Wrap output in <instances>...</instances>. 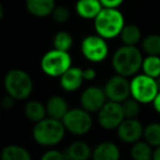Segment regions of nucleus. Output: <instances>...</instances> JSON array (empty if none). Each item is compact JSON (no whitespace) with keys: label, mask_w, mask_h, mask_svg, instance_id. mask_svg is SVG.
<instances>
[{"label":"nucleus","mask_w":160,"mask_h":160,"mask_svg":"<svg viewBox=\"0 0 160 160\" xmlns=\"http://www.w3.org/2000/svg\"><path fill=\"white\" fill-rule=\"evenodd\" d=\"M142 53L137 46L123 45L114 52L112 56V67L118 75L123 77H134L142 69Z\"/></svg>","instance_id":"obj_1"},{"label":"nucleus","mask_w":160,"mask_h":160,"mask_svg":"<svg viewBox=\"0 0 160 160\" xmlns=\"http://www.w3.org/2000/svg\"><path fill=\"white\" fill-rule=\"evenodd\" d=\"M66 128L60 120L45 118L35 123L32 136L38 145L43 147H53L58 145L65 137Z\"/></svg>","instance_id":"obj_2"},{"label":"nucleus","mask_w":160,"mask_h":160,"mask_svg":"<svg viewBox=\"0 0 160 160\" xmlns=\"http://www.w3.org/2000/svg\"><path fill=\"white\" fill-rule=\"evenodd\" d=\"M93 21L97 34L105 40H112L120 36L125 25L123 13L114 8H103Z\"/></svg>","instance_id":"obj_3"},{"label":"nucleus","mask_w":160,"mask_h":160,"mask_svg":"<svg viewBox=\"0 0 160 160\" xmlns=\"http://www.w3.org/2000/svg\"><path fill=\"white\" fill-rule=\"evenodd\" d=\"M3 88L7 94L17 101L25 100L33 91V80L27 71L22 69H11L5 75Z\"/></svg>","instance_id":"obj_4"},{"label":"nucleus","mask_w":160,"mask_h":160,"mask_svg":"<svg viewBox=\"0 0 160 160\" xmlns=\"http://www.w3.org/2000/svg\"><path fill=\"white\" fill-rule=\"evenodd\" d=\"M72 65V59L69 52L53 48L46 52L41 59V69L46 76L59 78Z\"/></svg>","instance_id":"obj_5"},{"label":"nucleus","mask_w":160,"mask_h":160,"mask_svg":"<svg viewBox=\"0 0 160 160\" xmlns=\"http://www.w3.org/2000/svg\"><path fill=\"white\" fill-rule=\"evenodd\" d=\"M131 83V97L135 99L140 104H149L152 103L156 96L159 92L155 78H151L145 73L135 75Z\"/></svg>","instance_id":"obj_6"},{"label":"nucleus","mask_w":160,"mask_h":160,"mask_svg":"<svg viewBox=\"0 0 160 160\" xmlns=\"http://www.w3.org/2000/svg\"><path fill=\"white\" fill-rule=\"evenodd\" d=\"M66 132H69L72 135L82 136L89 133L93 125V118L91 113L86 111L82 108L69 109L66 115L62 120Z\"/></svg>","instance_id":"obj_7"},{"label":"nucleus","mask_w":160,"mask_h":160,"mask_svg":"<svg viewBox=\"0 0 160 160\" xmlns=\"http://www.w3.org/2000/svg\"><path fill=\"white\" fill-rule=\"evenodd\" d=\"M81 54L91 62H101L109 55V45L107 40L98 34L86 36L81 42Z\"/></svg>","instance_id":"obj_8"},{"label":"nucleus","mask_w":160,"mask_h":160,"mask_svg":"<svg viewBox=\"0 0 160 160\" xmlns=\"http://www.w3.org/2000/svg\"><path fill=\"white\" fill-rule=\"evenodd\" d=\"M98 123L103 129H116L125 120L122 104L113 101H107L98 112Z\"/></svg>","instance_id":"obj_9"},{"label":"nucleus","mask_w":160,"mask_h":160,"mask_svg":"<svg viewBox=\"0 0 160 160\" xmlns=\"http://www.w3.org/2000/svg\"><path fill=\"white\" fill-rule=\"evenodd\" d=\"M103 90L108 101L122 103L131 97V83L128 79L118 73L107 80Z\"/></svg>","instance_id":"obj_10"},{"label":"nucleus","mask_w":160,"mask_h":160,"mask_svg":"<svg viewBox=\"0 0 160 160\" xmlns=\"http://www.w3.org/2000/svg\"><path fill=\"white\" fill-rule=\"evenodd\" d=\"M108 101L105 92L98 86H90L86 88L80 96V105L89 113H98L99 110Z\"/></svg>","instance_id":"obj_11"},{"label":"nucleus","mask_w":160,"mask_h":160,"mask_svg":"<svg viewBox=\"0 0 160 160\" xmlns=\"http://www.w3.org/2000/svg\"><path fill=\"white\" fill-rule=\"evenodd\" d=\"M118 137L125 144H134L142 138L144 126L137 118H125L116 128Z\"/></svg>","instance_id":"obj_12"},{"label":"nucleus","mask_w":160,"mask_h":160,"mask_svg":"<svg viewBox=\"0 0 160 160\" xmlns=\"http://www.w3.org/2000/svg\"><path fill=\"white\" fill-rule=\"evenodd\" d=\"M85 78H83V69L79 67H72L65 71L59 77V85L62 90L67 92L77 91L82 86Z\"/></svg>","instance_id":"obj_13"},{"label":"nucleus","mask_w":160,"mask_h":160,"mask_svg":"<svg viewBox=\"0 0 160 160\" xmlns=\"http://www.w3.org/2000/svg\"><path fill=\"white\" fill-rule=\"evenodd\" d=\"M92 160H120L121 150L113 142H102L92 149Z\"/></svg>","instance_id":"obj_14"},{"label":"nucleus","mask_w":160,"mask_h":160,"mask_svg":"<svg viewBox=\"0 0 160 160\" xmlns=\"http://www.w3.org/2000/svg\"><path fill=\"white\" fill-rule=\"evenodd\" d=\"M103 9L100 0H78L76 2V13L85 20H94Z\"/></svg>","instance_id":"obj_15"},{"label":"nucleus","mask_w":160,"mask_h":160,"mask_svg":"<svg viewBox=\"0 0 160 160\" xmlns=\"http://www.w3.org/2000/svg\"><path fill=\"white\" fill-rule=\"evenodd\" d=\"M55 7V0H25L28 12L36 18L49 17Z\"/></svg>","instance_id":"obj_16"},{"label":"nucleus","mask_w":160,"mask_h":160,"mask_svg":"<svg viewBox=\"0 0 160 160\" xmlns=\"http://www.w3.org/2000/svg\"><path fill=\"white\" fill-rule=\"evenodd\" d=\"M64 156L66 160H89L92 157V149L87 142L76 140L67 147Z\"/></svg>","instance_id":"obj_17"},{"label":"nucleus","mask_w":160,"mask_h":160,"mask_svg":"<svg viewBox=\"0 0 160 160\" xmlns=\"http://www.w3.org/2000/svg\"><path fill=\"white\" fill-rule=\"evenodd\" d=\"M46 107L47 116L52 118H56V120H62L66 113L69 111L68 103H67L66 99L62 96H53L47 100L45 103Z\"/></svg>","instance_id":"obj_18"},{"label":"nucleus","mask_w":160,"mask_h":160,"mask_svg":"<svg viewBox=\"0 0 160 160\" xmlns=\"http://www.w3.org/2000/svg\"><path fill=\"white\" fill-rule=\"evenodd\" d=\"M25 118L33 123H38L44 120L47 116L46 107L44 103L38 100H30L25 103L24 107Z\"/></svg>","instance_id":"obj_19"},{"label":"nucleus","mask_w":160,"mask_h":160,"mask_svg":"<svg viewBox=\"0 0 160 160\" xmlns=\"http://www.w3.org/2000/svg\"><path fill=\"white\" fill-rule=\"evenodd\" d=\"M1 160H32V156L28 149L20 145H8L0 152Z\"/></svg>","instance_id":"obj_20"},{"label":"nucleus","mask_w":160,"mask_h":160,"mask_svg":"<svg viewBox=\"0 0 160 160\" xmlns=\"http://www.w3.org/2000/svg\"><path fill=\"white\" fill-rule=\"evenodd\" d=\"M152 147L145 140H138L132 144L129 150V155L133 160H152Z\"/></svg>","instance_id":"obj_21"},{"label":"nucleus","mask_w":160,"mask_h":160,"mask_svg":"<svg viewBox=\"0 0 160 160\" xmlns=\"http://www.w3.org/2000/svg\"><path fill=\"white\" fill-rule=\"evenodd\" d=\"M123 45L136 46L142 41V32L140 29L135 24H125L120 34Z\"/></svg>","instance_id":"obj_22"},{"label":"nucleus","mask_w":160,"mask_h":160,"mask_svg":"<svg viewBox=\"0 0 160 160\" xmlns=\"http://www.w3.org/2000/svg\"><path fill=\"white\" fill-rule=\"evenodd\" d=\"M145 142H147L152 148L160 146V123L152 122L147 124L144 127V135H142Z\"/></svg>","instance_id":"obj_23"},{"label":"nucleus","mask_w":160,"mask_h":160,"mask_svg":"<svg viewBox=\"0 0 160 160\" xmlns=\"http://www.w3.org/2000/svg\"><path fill=\"white\" fill-rule=\"evenodd\" d=\"M142 49L147 56H160V35L149 34L142 41Z\"/></svg>","instance_id":"obj_24"},{"label":"nucleus","mask_w":160,"mask_h":160,"mask_svg":"<svg viewBox=\"0 0 160 160\" xmlns=\"http://www.w3.org/2000/svg\"><path fill=\"white\" fill-rule=\"evenodd\" d=\"M142 73L151 78L160 77V56H146L142 65Z\"/></svg>","instance_id":"obj_25"},{"label":"nucleus","mask_w":160,"mask_h":160,"mask_svg":"<svg viewBox=\"0 0 160 160\" xmlns=\"http://www.w3.org/2000/svg\"><path fill=\"white\" fill-rule=\"evenodd\" d=\"M54 48L59 49V51L69 52L73 45V38L69 32L59 31L55 34L53 38Z\"/></svg>","instance_id":"obj_26"},{"label":"nucleus","mask_w":160,"mask_h":160,"mask_svg":"<svg viewBox=\"0 0 160 160\" xmlns=\"http://www.w3.org/2000/svg\"><path fill=\"white\" fill-rule=\"evenodd\" d=\"M122 109L124 112L125 118H137V116L140 113V103L129 97L122 103Z\"/></svg>","instance_id":"obj_27"},{"label":"nucleus","mask_w":160,"mask_h":160,"mask_svg":"<svg viewBox=\"0 0 160 160\" xmlns=\"http://www.w3.org/2000/svg\"><path fill=\"white\" fill-rule=\"evenodd\" d=\"M51 16L55 22L66 23L70 19V11L66 6H56Z\"/></svg>","instance_id":"obj_28"},{"label":"nucleus","mask_w":160,"mask_h":160,"mask_svg":"<svg viewBox=\"0 0 160 160\" xmlns=\"http://www.w3.org/2000/svg\"><path fill=\"white\" fill-rule=\"evenodd\" d=\"M40 160H66L64 152L57 150V149H49L46 152L41 156Z\"/></svg>","instance_id":"obj_29"},{"label":"nucleus","mask_w":160,"mask_h":160,"mask_svg":"<svg viewBox=\"0 0 160 160\" xmlns=\"http://www.w3.org/2000/svg\"><path fill=\"white\" fill-rule=\"evenodd\" d=\"M101 5L103 8H114V9H118L121 5L124 2V0H100Z\"/></svg>","instance_id":"obj_30"},{"label":"nucleus","mask_w":160,"mask_h":160,"mask_svg":"<svg viewBox=\"0 0 160 160\" xmlns=\"http://www.w3.org/2000/svg\"><path fill=\"white\" fill-rule=\"evenodd\" d=\"M16 99H13L12 97H10L9 94H7L6 97H3L2 100H1V108L6 110H10L14 107L16 104Z\"/></svg>","instance_id":"obj_31"},{"label":"nucleus","mask_w":160,"mask_h":160,"mask_svg":"<svg viewBox=\"0 0 160 160\" xmlns=\"http://www.w3.org/2000/svg\"><path fill=\"white\" fill-rule=\"evenodd\" d=\"M96 77H97L96 69L91 68V67L83 69V78H85V80H87V81H92V80L96 79Z\"/></svg>","instance_id":"obj_32"},{"label":"nucleus","mask_w":160,"mask_h":160,"mask_svg":"<svg viewBox=\"0 0 160 160\" xmlns=\"http://www.w3.org/2000/svg\"><path fill=\"white\" fill-rule=\"evenodd\" d=\"M152 105H153V109L156 110V112H158V113L160 114V91L157 93V96H156L155 100H153L152 102Z\"/></svg>","instance_id":"obj_33"},{"label":"nucleus","mask_w":160,"mask_h":160,"mask_svg":"<svg viewBox=\"0 0 160 160\" xmlns=\"http://www.w3.org/2000/svg\"><path fill=\"white\" fill-rule=\"evenodd\" d=\"M152 160H160V146L153 148L152 152Z\"/></svg>","instance_id":"obj_34"},{"label":"nucleus","mask_w":160,"mask_h":160,"mask_svg":"<svg viewBox=\"0 0 160 160\" xmlns=\"http://www.w3.org/2000/svg\"><path fill=\"white\" fill-rule=\"evenodd\" d=\"M3 14H5V9H3V6H2V3L0 2V21L2 20V18H3Z\"/></svg>","instance_id":"obj_35"},{"label":"nucleus","mask_w":160,"mask_h":160,"mask_svg":"<svg viewBox=\"0 0 160 160\" xmlns=\"http://www.w3.org/2000/svg\"><path fill=\"white\" fill-rule=\"evenodd\" d=\"M156 82H157V87H158V89H159V91H160V77L156 79Z\"/></svg>","instance_id":"obj_36"},{"label":"nucleus","mask_w":160,"mask_h":160,"mask_svg":"<svg viewBox=\"0 0 160 160\" xmlns=\"http://www.w3.org/2000/svg\"><path fill=\"white\" fill-rule=\"evenodd\" d=\"M0 115H1V108H0Z\"/></svg>","instance_id":"obj_37"}]
</instances>
